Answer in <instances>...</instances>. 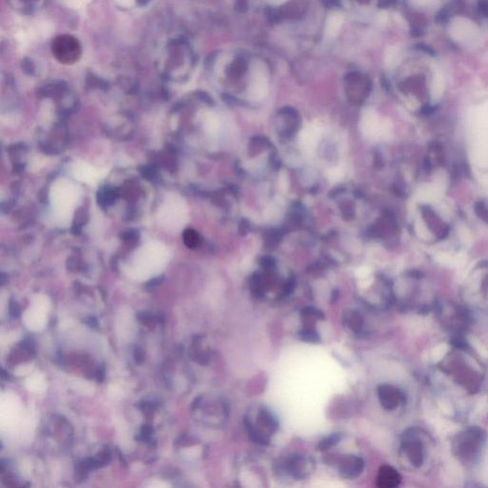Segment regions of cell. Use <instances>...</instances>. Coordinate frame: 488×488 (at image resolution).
<instances>
[{
  "instance_id": "cell-1",
  "label": "cell",
  "mask_w": 488,
  "mask_h": 488,
  "mask_svg": "<svg viewBox=\"0 0 488 488\" xmlns=\"http://www.w3.org/2000/svg\"><path fill=\"white\" fill-rule=\"evenodd\" d=\"M157 65L163 75L171 79H179L187 75L193 65V57L186 41L179 36L169 38L159 53Z\"/></svg>"
},
{
  "instance_id": "cell-2",
  "label": "cell",
  "mask_w": 488,
  "mask_h": 488,
  "mask_svg": "<svg viewBox=\"0 0 488 488\" xmlns=\"http://www.w3.org/2000/svg\"><path fill=\"white\" fill-rule=\"evenodd\" d=\"M80 190L67 179H58L51 187L50 201L58 224L69 225L80 199Z\"/></svg>"
},
{
  "instance_id": "cell-3",
  "label": "cell",
  "mask_w": 488,
  "mask_h": 488,
  "mask_svg": "<svg viewBox=\"0 0 488 488\" xmlns=\"http://www.w3.org/2000/svg\"><path fill=\"white\" fill-rule=\"evenodd\" d=\"M169 259L168 248L161 242L152 241L140 247L132 262V269L138 275L159 272Z\"/></svg>"
},
{
  "instance_id": "cell-4",
  "label": "cell",
  "mask_w": 488,
  "mask_h": 488,
  "mask_svg": "<svg viewBox=\"0 0 488 488\" xmlns=\"http://www.w3.org/2000/svg\"><path fill=\"white\" fill-rule=\"evenodd\" d=\"M54 58L63 65H74L82 56V45L78 38L72 35L63 34L56 36L51 44Z\"/></svg>"
},
{
  "instance_id": "cell-5",
  "label": "cell",
  "mask_w": 488,
  "mask_h": 488,
  "mask_svg": "<svg viewBox=\"0 0 488 488\" xmlns=\"http://www.w3.org/2000/svg\"><path fill=\"white\" fill-rule=\"evenodd\" d=\"M186 219L187 209L183 201L175 195L167 197L159 212L160 223L169 230L176 231L184 226Z\"/></svg>"
},
{
  "instance_id": "cell-6",
  "label": "cell",
  "mask_w": 488,
  "mask_h": 488,
  "mask_svg": "<svg viewBox=\"0 0 488 488\" xmlns=\"http://www.w3.org/2000/svg\"><path fill=\"white\" fill-rule=\"evenodd\" d=\"M245 426L247 432L257 443L268 444L270 435L275 433L278 428V423L275 416L266 408H261L257 417V422L254 424L249 418L245 419Z\"/></svg>"
},
{
  "instance_id": "cell-7",
  "label": "cell",
  "mask_w": 488,
  "mask_h": 488,
  "mask_svg": "<svg viewBox=\"0 0 488 488\" xmlns=\"http://www.w3.org/2000/svg\"><path fill=\"white\" fill-rule=\"evenodd\" d=\"M72 174L76 179L88 185H96L106 175V170L96 168L86 163H75L72 166Z\"/></svg>"
},
{
  "instance_id": "cell-8",
  "label": "cell",
  "mask_w": 488,
  "mask_h": 488,
  "mask_svg": "<svg viewBox=\"0 0 488 488\" xmlns=\"http://www.w3.org/2000/svg\"><path fill=\"white\" fill-rule=\"evenodd\" d=\"M379 399L382 407L386 410H393L402 401V395L397 388L388 384L380 385L378 388Z\"/></svg>"
},
{
  "instance_id": "cell-9",
  "label": "cell",
  "mask_w": 488,
  "mask_h": 488,
  "mask_svg": "<svg viewBox=\"0 0 488 488\" xmlns=\"http://www.w3.org/2000/svg\"><path fill=\"white\" fill-rule=\"evenodd\" d=\"M401 483V476L392 466L384 465L378 473L377 486L380 488H393L398 487Z\"/></svg>"
},
{
  "instance_id": "cell-10",
  "label": "cell",
  "mask_w": 488,
  "mask_h": 488,
  "mask_svg": "<svg viewBox=\"0 0 488 488\" xmlns=\"http://www.w3.org/2000/svg\"><path fill=\"white\" fill-rule=\"evenodd\" d=\"M363 459L355 456L345 457L339 464V473L344 478H356L363 472Z\"/></svg>"
},
{
  "instance_id": "cell-11",
  "label": "cell",
  "mask_w": 488,
  "mask_h": 488,
  "mask_svg": "<svg viewBox=\"0 0 488 488\" xmlns=\"http://www.w3.org/2000/svg\"><path fill=\"white\" fill-rule=\"evenodd\" d=\"M308 465H311L310 461L303 458V457H293L289 459L287 462L284 464V469L287 471L289 475L292 476L295 479H302L304 476L306 475L307 467Z\"/></svg>"
},
{
  "instance_id": "cell-12",
  "label": "cell",
  "mask_w": 488,
  "mask_h": 488,
  "mask_svg": "<svg viewBox=\"0 0 488 488\" xmlns=\"http://www.w3.org/2000/svg\"><path fill=\"white\" fill-rule=\"evenodd\" d=\"M477 33L475 26L463 19H457L451 28V36L458 40H466L474 37Z\"/></svg>"
},
{
  "instance_id": "cell-13",
  "label": "cell",
  "mask_w": 488,
  "mask_h": 488,
  "mask_svg": "<svg viewBox=\"0 0 488 488\" xmlns=\"http://www.w3.org/2000/svg\"><path fill=\"white\" fill-rule=\"evenodd\" d=\"M45 0H8L13 10L25 14L35 13Z\"/></svg>"
},
{
  "instance_id": "cell-14",
  "label": "cell",
  "mask_w": 488,
  "mask_h": 488,
  "mask_svg": "<svg viewBox=\"0 0 488 488\" xmlns=\"http://www.w3.org/2000/svg\"><path fill=\"white\" fill-rule=\"evenodd\" d=\"M343 23V15L339 13H331L326 20L325 35L328 38L336 37Z\"/></svg>"
},
{
  "instance_id": "cell-15",
  "label": "cell",
  "mask_w": 488,
  "mask_h": 488,
  "mask_svg": "<svg viewBox=\"0 0 488 488\" xmlns=\"http://www.w3.org/2000/svg\"><path fill=\"white\" fill-rule=\"evenodd\" d=\"M405 450L407 452L408 457L410 458L411 462L414 464H416V465L421 464L422 463V450H421V447L419 444L414 443V441L406 443L405 444Z\"/></svg>"
},
{
  "instance_id": "cell-16",
  "label": "cell",
  "mask_w": 488,
  "mask_h": 488,
  "mask_svg": "<svg viewBox=\"0 0 488 488\" xmlns=\"http://www.w3.org/2000/svg\"><path fill=\"white\" fill-rule=\"evenodd\" d=\"M401 59V53L397 47H389L385 52L384 62L388 67H395Z\"/></svg>"
},
{
  "instance_id": "cell-17",
  "label": "cell",
  "mask_w": 488,
  "mask_h": 488,
  "mask_svg": "<svg viewBox=\"0 0 488 488\" xmlns=\"http://www.w3.org/2000/svg\"><path fill=\"white\" fill-rule=\"evenodd\" d=\"M299 337L301 340H304L307 342L316 343V342H319L321 340L318 332L316 330H314L313 328H309V327H304L303 329H301V331L299 332Z\"/></svg>"
},
{
  "instance_id": "cell-18",
  "label": "cell",
  "mask_w": 488,
  "mask_h": 488,
  "mask_svg": "<svg viewBox=\"0 0 488 488\" xmlns=\"http://www.w3.org/2000/svg\"><path fill=\"white\" fill-rule=\"evenodd\" d=\"M347 325L351 329L355 332H358L362 329L363 326V317L358 312H352L347 317Z\"/></svg>"
},
{
  "instance_id": "cell-19",
  "label": "cell",
  "mask_w": 488,
  "mask_h": 488,
  "mask_svg": "<svg viewBox=\"0 0 488 488\" xmlns=\"http://www.w3.org/2000/svg\"><path fill=\"white\" fill-rule=\"evenodd\" d=\"M340 438H341V436L339 434H333V435L327 437L325 439H323L319 443L318 448L321 451L327 450V449L335 446L338 443V441L340 440Z\"/></svg>"
},
{
  "instance_id": "cell-20",
  "label": "cell",
  "mask_w": 488,
  "mask_h": 488,
  "mask_svg": "<svg viewBox=\"0 0 488 488\" xmlns=\"http://www.w3.org/2000/svg\"><path fill=\"white\" fill-rule=\"evenodd\" d=\"M301 316L306 318V319L310 318V319H315V320H323L325 318L324 314L317 309H314L312 307L303 309L301 312Z\"/></svg>"
},
{
  "instance_id": "cell-21",
  "label": "cell",
  "mask_w": 488,
  "mask_h": 488,
  "mask_svg": "<svg viewBox=\"0 0 488 488\" xmlns=\"http://www.w3.org/2000/svg\"><path fill=\"white\" fill-rule=\"evenodd\" d=\"M442 90V79H441V76L440 75H436L435 77V82H434V90H433V94L435 96H438L440 94Z\"/></svg>"
},
{
  "instance_id": "cell-22",
  "label": "cell",
  "mask_w": 488,
  "mask_h": 488,
  "mask_svg": "<svg viewBox=\"0 0 488 488\" xmlns=\"http://www.w3.org/2000/svg\"><path fill=\"white\" fill-rule=\"evenodd\" d=\"M413 1L419 5H426V4H428L431 0H413Z\"/></svg>"
},
{
  "instance_id": "cell-23",
  "label": "cell",
  "mask_w": 488,
  "mask_h": 488,
  "mask_svg": "<svg viewBox=\"0 0 488 488\" xmlns=\"http://www.w3.org/2000/svg\"><path fill=\"white\" fill-rule=\"evenodd\" d=\"M138 2H142V3H144V2H145V0H138Z\"/></svg>"
},
{
  "instance_id": "cell-24",
  "label": "cell",
  "mask_w": 488,
  "mask_h": 488,
  "mask_svg": "<svg viewBox=\"0 0 488 488\" xmlns=\"http://www.w3.org/2000/svg\"><path fill=\"white\" fill-rule=\"evenodd\" d=\"M273 1H274V0H273ZM280 1H283V0H280Z\"/></svg>"
}]
</instances>
